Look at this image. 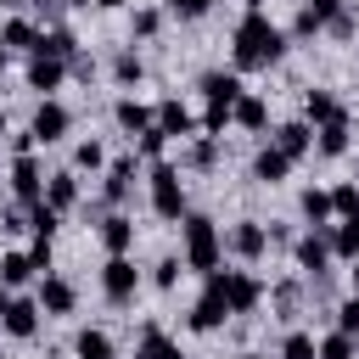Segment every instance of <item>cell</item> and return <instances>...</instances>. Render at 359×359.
<instances>
[{"mask_svg": "<svg viewBox=\"0 0 359 359\" xmlns=\"http://www.w3.org/2000/svg\"><path fill=\"white\" fill-rule=\"evenodd\" d=\"M168 11H174V17H185V22H196V17H208V11H213V0H168Z\"/></svg>", "mask_w": 359, "mask_h": 359, "instance_id": "obj_43", "label": "cell"}, {"mask_svg": "<svg viewBox=\"0 0 359 359\" xmlns=\"http://www.w3.org/2000/svg\"><path fill=\"white\" fill-rule=\"evenodd\" d=\"M101 247H107L112 258H129V247H135V219L107 213V219H101Z\"/></svg>", "mask_w": 359, "mask_h": 359, "instance_id": "obj_17", "label": "cell"}, {"mask_svg": "<svg viewBox=\"0 0 359 359\" xmlns=\"http://www.w3.org/2000/svg\"><path fill=\"white\" fill-rule=\"evenodd\" d=\"M0 45H6V50H34V45H39V28H34L28 17H11V22L0 28Z\"/></svg>", "mask_w": 359, "mask_h": 359, "instance_id": "obj_27", "label": "cell"}, {"mask_svg": "<svg viewBox=\"0 0 359 359\" xmlns=\"http://www.w3.org/2000/svg\"><path fill=\"white\" fill-rule=\"evenodd\" d=\"M331 258H359V213H348L331 230Z\"/></svg>", "mask_w": 359, "mask_h": 359, "instance_id": "obj_28", "label": "cell"}, {"mask_svg": "<svg viewBox=\"0 0 359 359\" xmlns=\"http://www.w3.org/2000/svg\"><path fill=\"white\" fill-rule=\"evenodd\" d=\"M163 146H168V135H163V129L151 123V129L140 135V157H163Z\"/></svg>", "mask_w": 359, "mask_h": 359, "instance_id": "obj_45", "label": "cell"}, {"mask_svg": "<svg viewBox=\"0 0 359 359\" xmlns=\"http://www.w3.org/2000/svg\"><path fill=\"white\" fill-rule=\"evenodd\" d=\"M0 325H6V337L28 342V337L39 331V303H34V297H11V309L0 314Z\"/></svg>", "mask_w": 359, "mask_h": 359, "instance_id": "obj_15", "label": "cell"}, {"mask_svg": "<svg viewBox=\"0 0 359 359\" xmlns=\"http://www.w3.org/2000/svg\"><path fill=\"white\" fill-rule=\"evenodd\" d=\"M297 6H303V0H297Z\"/></svg>", "mask_w": 359, "mask_h": 359, "instance_id": "obj_59", "label": "cell"}, {"mask_svg": "<svg viewBox=\"0 0 359 359\" xmlns=\"http://www.w3.org/2000/svg\"><path fill=\"white\" fill-rule=\"evenodd\" d=\"M241 359H269V353H241Z\"/></svg>", "mask_w": 359, "mask_h": 359, "instance_id": "obj_52", "label": "cell"}, {"mask_svg": "<svg viewBox=\"0 0 359 359\" xmlns=\"http://www.w3.org/2000/svg\"><path fill=\"white\" fill-rule=\"evenodd\" d=\"M45 208H56V213L79 208V174H73V168H62V174L45 180Z\"/></svg>", "mask_w": 359, "mask_h": 359, "instance_id": "obj_20", "label": "cell"}, {"mask_svg": "<svg viewBox=\"0 0 359 359\" xmlns=\"http://www.w3.org/2000/svg\"><path fill=\"white\" fill-rule=\"evenodd\" d=\"M39 314H50V320H67L73 309H79V286L67 280V275H39Z\"/></svg>", "mask_w": 359, "mask_h": 359, "instance_id": "obj_5", "label": "cell"}, {"mask_svg": "<svg viewBox=\"0 0 359 359\" xmlns=\"http://www.w3.org/2000/svg\"><path fill=\"white\" fill-rule=\"evenodd\" d=\"M297 269H303L309 280H325V269H331V224H325V230H309V236L297 241Z\"/></svg>", "mask_w": 359, "mask_h": 359, "instance_id": "obj_8", "label": "cell"}, {"mask_svg": "<svg viewBox=\"0 0 359 359\" xmlns=\"http://www.w3.org/2000/svg\"><path fill=\"white\" fill-rule=\"evenodd\" d=\"M6 309H11V292H6V286H0V314H6Z\"/></svg>", "mask_w": 359, "mask_h": 359, "instance_id": "obj_49", "label": "cell"}, {"mask_svg": "<svg viewBox=\"0 0 359 359\" xmlns=\"http://www.w3.org/2000/svg\"><path fill=\"white\" fill-rule=\"evenodd\" d=\"M56 224H62V213H56V208H45V202H39V208H28V230H34L39 241H50V236H56Z\"/></svg>", "mask_w": 359, "mask_h": 359, "instance_id": "obj_36", "label": "cell"}, {"mask_svg": "<svg viewBox=\"0 0 359 359\" xmlns=\"http://www.w3.org/2000/svg\"><path fill=\"white\" fill-rule=\"evenodd\" d=\"M11 196H17L22 208H39V202H45V174H39V163H34V151L11 163Z\"/></svg>", "mask_w": 359, "mask_h": 359, "instance_id": "obj_10", "label": "cell"}, {"mask_svg": "<svg viewBox=\"0 0 359 359\" xmlns=\"http://www.w3.org/2000/svg\"><path fill=\"white\" fill-rule=\"evenodd\" d=\"M135 286H140V269H135V258H107V269H101V292H107V303H129L135 297Z\"/></svg>", "mask_w": 359, "mask_h": 359, "instance_id": "obj_9", "label": "cell"}, {"mask_svg": "<svg viewBox=\"0 0 359 359\" xmlns=\"http://www.w3.org/2000/svg\"><path fill=\"white\" fill-rule=\"evenodd\" d=\"M73 168H90V174H95V168H107L101 140H79V146H73Z\"/></svg>", "mask_w": 359, "mask_h": 359, "instance_id": "obj_37", "label": "cell"}, {"mask_svg": "<svg viewBox=\"0 0 359 359\" xmlns=\"http://www.w3.org/2000/svg\"><path fill=\"white\" fill-rule=\"evenodd\" d=\"M309 146H314V129H309L303 118H292V123H280V129H275V151H286L292 163H297V157H309Z\"/></svg>", "mask_w": 359, "mask_h": 359, "instance_id": "obj_19", "label": "cell"}, {"mask_svg": "<svg viewBox=\"0 0 359 359\" xmlns=\"http://www.w3.org/2000/svg\"><path fill=\"white\" fill-rule=\"evenodd\" d=\"M196 90H202V95H208V107H219V112H230V107L247 95V90H241V79H236V73H224V67L202 73V79H196Z\"/></svg>", "mask_w": 359, "mask_h": 359, "instance_id": "obj_11", "label": "cell"}, {"mask_svg": "<svg viewBox=\"0 0 359 359\" xmlns=\"http://www.w3.org/2000/svg\"><path fill=\"white\" fill-rule=\"evenodd\" d=\"M140 73H146V62H140L135 50H118V56H112V79H118L123 90H129V84H140Z\"/></svg>", "mask_w": 359, "mask_h": 359, "instance_id": "obj_34", "label": "cell"}, {"mask_svg": "<svg viewBox=\"0 0 359 359\" xmlns=\"http://www.w3.org/2000/svg\"><path fill=\"white\" fill-rule=\"evenodd\" d=\"M224 247H230L241 264H258V258L269 252V230H264L258 219H236V224H230V236H224Z\"/></svg>", "mask_w": 359, "mask_h": 359, "instance_id": "obj_7", "label": "cell"}, {"mask_svg": "<svg viewBox=\"0 0 359 359\" xmlns=\"http://www.w3.org/2000/svg\"><path fill=\"white\" fill-rule=\"evenodd\" d=\"M135 359H146V353H135Z\"/></svg>", "mask_w": 359, "mask_h": 359, "instance_id": "obj_58", "label": "cell"}, {"mask_svg": "<svg viewBox=\"0 0 359 359\" xmlns=\"http://www.w3.org/2000/svg\"><path fill=\"white\" fill-rule=\"evenodd\" d=\"M337 331H348V337L359 342V297H348V303L337 309Z\"/></svg>", "mask_w": 359, "mask_h": 359, "instance_id": "obj_42", "label": "cell"}, {"mask_svg": "<svg viewBox=\"0 0 359 359\" xmlns=\"http://www.w3.org/2000/svg\"><path fill=\"white\" fill-rule=\"evenodd\" d=\"M303 11H309V17L320 22V28H325V22H331V17L342 11V0H303Z\"/></svg>", "mask_w": 359, "mask_h": 359, "instance_id": "obj_44", "label": "cell"}, {"mask_svg": "<svg viewBox=\"0 0 359 359\" xmlns=\"http://www.w3.org/2000/svg\"><path fill=\"white\" fill-rule=\"evenodd\" d=\"M73 353H79V359H112V337L90 325V331H79V342H73Z\"/></svg>", "mask_w": 359, "mask_h": 359, "instance_id": "obj_31", "label": "cell"}, {"mask_svg": "<svg viewBox=\"0 0 359 359\" xmlns=\"http://www.w3.org/2000/svg\"><path fill=\"white\" fill-rule=\"evenodd\" d=\"M6 56H11V50H6V45H0V73H6Z\"/></svg>", "mask_w": 359, "mask_h": 359, "instance_id": "obj_51", "label": "cell"}, {"mask_svg": "<svg viewBox=\"0 0 359 359\" xmlns=\"http://www.w3.org/2000/svg\"><path fill=\"white\" fill-rule=\"evenodd\" d=\"M191 331H219L224 320H230V303H224V292H213V286H202V297L191 303Z\"/></svg>", "mask_w": 359, "mask_h": 359, "instance_id": "obj_12", "label": "cell"}, {"mask_svg": "<svg viewBox=\"0 0 359 359\" xmlns=\"http://www.w3.org/2000/svg\"><path fill=\"white\" fill-rule=\"evenodd\" d=\"M247 11H258V0H247Z\"/></svg>", "mask_w": 359, "mask_h": 359, "instance_id": "obj_54", "label": "cell"}, {"mask_svg": "<svg viewBox=\"0 0 359 359\" xmlns=\"http://www.w3.org/2000/svg\"><path fill=\"white\" fill-rule=\"evenodd\" d=\"M280 359H314V337L309 331H286L280 337Z\"/></svg>", "mask_w": 359, "mask_h": 359, "instance_id": "obj_38", "label": "cell"}, {"mask_svg": "<svg viewBox=\"0 0 359 359\" xmlns=\"http://www.w3.org/2000/svg\"><path fill=\"white\" fill-rule=\"evenodd\" d=\"M185 163H191L196 174H208V168L219 163V140H213V135H196V140H191V151H185Z\"/></svg>", "mask_w": 359, "mask_h": 359, "instance_id": "obj_33", "label": "cell"}, {"mask_svg": "<svg viewBox=\"0 0 359 359\" xmlns=\"http://www.w3.org/2000/svg\"><path fill=\"white\" fill-rule=\"evenodd\" d=\"M0 6H17V0H0Z\"/></svg>", "mask_w": 359, "mask_h": 359, "instance_id": "obj_56", "label": "cell"}, {"mask_svg": "<svg viewBox=\"0 0 359 359\" xmlns=\"http://www.w3.org/2000/svg\"><path fill=\"white\" fill-rule=\"evenodd\" d=\"M337 118H348V112H342V101H337L331 90L309 84V90H303V123H314V129H320V123H337Z\"/></svg>", "mask_w": 359, "mask_h": 359, "instance_id": "obj_13", "label": "cell"}, {"mask_svg": "<svg viewBox=\"0 0 359 359\" xmlns=\"http://www.w3.org/2000/svg\"><path fill=\"white\" fill-rule=\"evenodd\" d=\"M112 118H118L123 135H146V129H151V107L135 101V95H118V101H112Z\"/></svg>", "mask_w": 359, "mask_h": 359, "instance_id": "obj_18", "label": "cell"}, {"mask_svg": "<svg viewBox=\"0 0 359 359\" xmlns=\"http://www.w3.org/2000/svg\"><path fill=\"white\" fill-rule=\"evenodd\" d=\"M180 230H185V269H202V275H213L219 269V252H224V241H219V224L208 219V213H185L180 219Z\"/></svg>", "mask_w": 359, "mask_h": 359, "instance_id": "obj_2", "label": "cell"}, {"mask_svg": "<svg viewBox=\"0 0 359 359\" xmlns=\"http://www.w3.org/2000/svg\"><path fill=\"white\" fill-rule=\"evenodd\" d=\"M286 174H292V157H286V151H275V146H264V151L252 157V180H258V185H280Z\"/></svg>", "mask_w": 359, "mask_h": 359, "instance_id": "obj_21", "label": "cell"}, {"mask_svg": "<svg viewBox=\"0 0 359 359\" xmlns=\"http://www.w3.org/2000/svg\"><path fill=\"white\" fill-rule=\"evenodd\" d=\"M348 280H353V297H359V258H348Z\"/></svg>", "mask_w": 359, "mask_h": 359, "instance_id": "obj_48", "label": "cell"}, {"mask_svg": "<svg viewBox=\"0 0 359 359\" xmlns=\"http://www.w3.org/2000/svg\"><path fill=\"white\" fill-rule=\"evenodd\" d=\"M230 118H236L241 129L258 135V129H269V101H264V95H241V101L230 107Z\"/></svg>", "mask_w": 359, "mask_h": 359, "instance_id": "obj_23", "label": "cell"}, {"mask_svg": "<svg viewBox=\"0 0 359 359\" xmlns=\"http://www.w3.org/2000/svg\"><path fill=\"white\" fill-rule=\"evenodd\" d=\"M67 6H90V0H67Z\"/></svg>", "mask_w": 359, "mask_h": 359, "instance_id": "obj_55", "label": "cell"}, {"mask_svg": "<svg viewBox=\"0 0 359 359\" xmlns=\"http://www.w3.org/2000/svg\"><path fill=\"white\" fill-rule=\"evenodd\" d=\"M140 353H146V359H185V353H180V342H168L157 320H146V325H140Z\"/></svg>", "mask_w": 359, "mask_h": 359, "instance_id": "obj_25", "label": "cell"}, {"mask_svg": "<svg viewBox=\"0 0 359 359\" xmlns=\"http://www.w3.org/2000/svg\"><path fill=\"white\" fill-rule=\"evenodd\" d=\"M0 213H6V196H0Z\"/></svg>", "mask_w": 359, "mask_h": 359, "instance_id": "obj_57", "label": "cell"}, {"mask_svg": "<svg viewBox=\"0 0 359 359\" xmlns=\"http://www.w3.org/2000/svg\"><path fill=\"white\" fill-rule=\"evenodd\" d=\"M34 56H56V62H73V56H79V39H73L67 28H45V34H39V45H34Z\"/></svg>", "mask_w": 359, "mask_h": 359, "instance_id": "obj_22", "label": "cell"}, {"mask_svg": "<svg viewBox=\"0 0 359 359\" xmlns=\"http://www.w3.org/2000/svg\"><path fill=\"white\" fill-rule=\"evenodd\" d=\"M331 213H342V219L359 213V185H353V180H342V185L331 191Z\"/></svg>", "mask_w": 359, "mask_h": 359, "instance_id": "obj_40", "label": "cell"}, {"mask_svg": "<svg viewBox=\"0 0 359 359\" xmlns=\"http://www.w3.org/2000/svg\"><path fill=\"white\" fill-rule=\"evenodd\" d=\"M62 79H67V62H56V56H34L28 62V90H39L45 101H50V90H62Z\"/></svg>", "mask_w": 359, "mask_h": 359, "instance_id": "obj_16", "label": "cell"}, {"mask_svg": "<svg viewBox=\"0 0 359 359\" xmlns=\"http://www.w3.org/2000/svg\"><path fill=\"white\" fill-rule=\"evenodd\" d=\"M157 28H163V11H151V6H140V11H135V22H129V34H135V39H151Z\"/></svg>", "mask_w": 359, "mask_h": 359, "instance_id": "obj_41", "label": "cell"}, {"mask_svg": "<svg viewBox=\"0 0 359 359\" xmlns=\"http://www.w3.org/2000/svg\"><path fill=\"white\" fill-rule=\"evenodd\" d=\"M236 50V73H258V67H275L280 56H286V34L264 17V11H247L241 22H236V39H230Z\"/></svg>", "mask_w": 359, "mask_h": 359, "instance_id": "obj_1", "label": "cell"}, {"mask_svg": "<svg viewBox=\"0 0 359 359\" xmlns=\"http://www.w3.org/2000/svg\"><path fill=\"white\" fill-rule=\"evenodd\" d=\"M95 6H107V11H112V6H123V0H95Z\"/></svg>", "mask_w": 359, "mask_h": 359, "instance_id": "obj_50", "label": "cell"}, {"mask_svg": "<svg viewBox=\"0 0 359 359\" xmlns=\"http://www.w3.org/2000/svg\"><path fill=\"white\" fill-rule=\"evenodd\" d=\"M219 292H224L230 314H252V309L264 303V280H258V275H247V269H224Z\"/></svg>", "mask_w": 359, "mask_h": 359, "instance_id": "obj_4", "label": "cell"}, {"mask_svg": "<svg viewBox=\"0 0 359 359\" xmlns=\"http://www.w3.org/2000/svg\"><path fill=\"white\" fill-rule=\"evenodd\" d=\"M151 123H157L168 140H191V135H196V118H191V112H185V101H174V95L151 112Z\"/></svg>", "mask_w": 359, "mask_h": 359, "instance_id": "obj_14", "label": "cell"}, {"mask_svg": "<svg viewBox=\"0 0 359 359\" xmlns=\"http://www.w3.org/2000/svg\"><path fill=\"white\" fill-rule=\"evenodd\" d=\"M67 129H73V112H67L62 101H39V107H34V123H28L34 146H56Z\"/></svg>", "mask_w": 359, "mask_h": 359, "instance_id": "obj_6", "label": "cell"}, {"mask_svg": "<svg viewBox=\"0 0 359 359\" xmlns=\"http://www.w3.org/2000/svg\"><path fill=\"white\" fill-rule=\"evenodd\" d=\"M269 303H275V314H280V320H292V314H297V303H303V286H297V280H280V286L269 292Z\"/></svg>", "mask_w": 359, "mask_h": 359, "instance_id": "obj_35", "label": "cell"}, {"mask_svg": "<svg viewBox=\"0 0 359 359\" xmlns=\"http://www.w3.org/2000/svg\"><path fill=\"white\" fill-rule=\"evenodd\" d=\"M297 208H303V219H309L314 230H325V219H331V191H314V185H309V191L297 196Z\"/></svg>", "mask_w": 359, "mask_h": 359, "instance_id": "obj_30", "label": "cell"}, {"mask_svg": "<svg viewBox=\"0 0 359 359\" xmlns=\"http://www.w3.org/2000/svg\"><path fill=\"white\" fill-rule=\"evenodd\" d=\"M353 353H359V342H353L348 331H331V337L314 342V359H353Z\"/></svg>", "mask_w": 359, "mask_h": 359, "instance_id": "obj_32", "label": "cell"}, {"mask_svg": "<svg viewBox=\"0 0 359 359\" xmlns=\"http://www.w3.org/2000/svg\"><path fill=\"white\" fill-rule=\"evenodd\" d=\"M28 258H34V269L45 275V269H50V241H34V252H28Z\"/></svg>", "mask_w": 359, "mask_h": 359, "instance_id": "obj_47", "label": "cell"}, {"mask_svg": "<svg viewBox=\"0 0 359 359\" xmlns=\"http://www.w3.org/2000/svg\"><path fill=\"white\" fill-rule=\"evenodd\" d=\"M34 275H39V269H34V258H28V252H6V258H0V286H6V292L28 286Z\"/></svg>", "mask_w": 359, "mask_h": 359, "instance_id": "obj_24", "label": "cell"}, {"mask_svg": "<svg viewBox=\"0 0 359 359\" xmlns=\"http://www.w3.org/2000/svg\"><path fill=\"white\" fill-rule=\"evenodd\" d=\"M129 180H135V157L107 163V185H101V196H107V202H123V196H129Z\"/></svg>", "mask_w": 359, "mask_h": 359, "instance_id": "obj_26", "label": "cell"}, {"mask_svg": "<svg viewBox=\"0 0 359 359\" xmlns=\"http://www.w3.org/2000/svg\"><path fill=\"white\" fill-rule=\"evenodd\" d=\"M314 151H320V157H342V151H348V118H337V123H320V140H314Z\"/></svg>", "mask_w": 359, "mask_h": 359, "instance_id": "obj_29", "label": "cell"}, {"mask_svg": "<svg viewBox=\"0 0 359 359\" xmlns=\"http://www.w3.org/2000/svg\"><path fill=\"white\" fill-rule=\"evenodd\" d=\"M151 213L157 219H185V185H180V168H168V163L151 168Z\"/></svg>", "mask_w": 359, "mask_h": 359, "instance_id": "obj_3", "label": "cell"}, {"mask_svg": "<svg viewBox=\"0 0 359 359\" xmlns=\"http://www.w3.org/2000/svg\"><path fill=\"white\" fill-rule=\"evenodd\" d=\"M224 123H230V112H219V107H208V112H202V129H208L213 140H219V129H224Z\"/></svg>", "mask_w": 359, "mask_h": 359, "instance_id": "obj_46", "label": "cell"}, {"mask_svg": "<svg viewBox=\"0 0 359 359\" xmlns=\"http://www.w3.org/2000/svg\"><path fill=\"white\" fill-rule=\"evenodd\" d=\"M34 6H45V11H50V6H56V0H34Z\"/></svg>", "mask_w": 359, "mask_h": 359, "instance_id": "obj_53", "label": "cell"}, {"mask_svg": "<svg viewBox=\"0 0 359 359\" xmlns=\"http://www.w3.org/2000/svg\"><path fill=\"white\" fill-rule=\"evenodd\" d=\"M180 275H185V258H157V269H151V280H157L163 292H174Z\"/></svg>", "mask_w": 359, "mask_h": 359, "instance_id": "obj_39", "label": "cell"}]
</instances>
